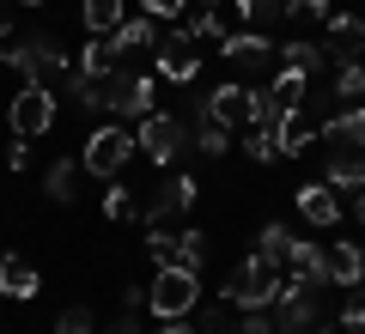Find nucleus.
I'll return each instance as SVG.
<instances>
[{"instance_id": "nucleus-34", "label": "nucleus", "mask_w": 365, "mask_h": 334, "mask_svg": "<svg viewBox=\"0 0 365 334\" xmlns=\"http://www.w3.org/2000/svg\"><path fill=\"white\" fill-rule=\"evenodd\" d=\"M341 328H365V292L353 286V298L341 304Z\"/></svg>"}, {"instance_id": "nucleus-19", "label": "nucleus", "mask_w": 365, "mask_h": 334, "mask_svg": "<svg viewBox=\"0 0 365 334\" xmlns=\"http://www.w3.org/2000/svg\"><path fill=\"white\" fill-rule=\"evenodd\" d=\"M189 134H195V152H201V158H225V152H232V128H220V122L207 116V103H195Z\"/></svg>"}, {"instance_id": "nucleus-31", "label": "nucleus", "mask_w": 365, "mask_h": 334, "mask_svg": "<svg viewBox=\"0 0 365 334\" xmlns=\"http://www.w3.org/2000/svg\"><path fill=\"white\" fill-rule=\"evenodd\" d=\"M244 152L256 158V165H274V158H280V140H274V128H250V140H244Z\"/></svg>"}, {"instance_id": "nucleus-37", "label": "nucleus", "mask_w": 365, "mask_h": 334, "mask_svg": "<svg viewBox=\"0 0 365 334\" xmlns=\"http://www.w3.org/2000/svg\"><path fill=\"white\" fill-rule=\"evenodd\" d=\"M225 316H232V304H225V310H207V316H201V334H225Z\"/></svg>"}, {"instance_id": "nucleus-21", "label": "nucleus", "mask_w": 365, "mask_h": 334, "mask_svg": "<svg viewBox=\"0 0 365 334\" xmlns=\"http://www.w3.org/2000/svg\"><path fill=\"white\" fill-rule=\"evenodd\" d=\"M287 268H292V280H304L311 292H323V286H329V261H323V249H317V244H299V237H292Z\"/></svg>"}, {"instance_id": "nucleus-16", "label": "nucleus", "mask_w": 365, "mask_h": 334, "mask_svg": "<svg viewBox=\"0 0 365 334\" xmlns=\"http://www.w3.org/2000/svg\"><path fill=\"white\" fill-rule=\"evenodd\" d=\"M317 134H323L329 146H353V152H365V103H353V110H341V116L317 122Z\"/></svg>"}, {"instance_id": "nucleus-25", "label": "nucleus", "mask_w": 365, "mask_h": 334, "mask_svg": "<svg viewBox=\"0 0 365 334\" xmlns=\"http://www.w3.org/2000/svg\"><path fill=\"white\" fill-rule=\"evenodd\" d=\"M73 182H79V158H55L49 177H43V194L49 201H73Z\"/></svg>"}, {"instance_id": "nucleus-24", "label": "nucleus", "mask_w": 365, "mask_h": 334, "mask_svg": "<svg viewBox=\"0 0 365 334\" xmlns=\"http://www.w3.org/2000/svg\"><path fill=\"white\" fill-rule=\"evenodd\" d=\"M256 256L274 261V268H287V256H292V231H287V225H262V231H256Z\"/></svg>"}, {"instance_id": "nucleus-42", "label": "nucleus", "mask_w": 365, "mask_h": 334, "mask_svg": "<svg viewBox=\"0 0 365 334\" xmlns=\"http://www.w3.org/2000/svg\"><path fill=\"white\" fill-rule=\"evenodd\" d=\"M201 6H220V0H201Z\"/></svg>"}, {"instance_id": "nucleus-30", "label": "nucleus", "mask_w": 365, "mask_h": 334, "mask_svg": "<svg viewBox=\"0 0 365 334\" xmlns=\"http://www.w3.org/2000/svg\"><path fill=\"white\" fill-rule=\"evenodd\" d=\"M237 13L250 19V31H262V25H274V19L287 13V0H232Z\"/></svg>"}, {"instance_id": "nucleus-26", "label": "nucleus", "mask_w": 365, "mask_h": 334, "mask_svg": "<svg viewBox=\"0 0 365 334\" xmlns=\"http://www.w3.org/2000/svg\"><path fill=\"white\" fill-rule=\"evenodd\" d=\"M182 31H189V43H220L225 37V19L213 13V6H195V13L182 19Z\"/></svg>"}, {"instance_id": "nucleus-3", "label": "nucleus", "mask_w": 365, "mask_h": 334, "mask_svg": "<svg viewBox=\"0 0 365 334\" xmlns=\"http://www.w3.org/2000/svg\"><path fill=\"white\" fill-rule=\"evenodd\" d=\"M195 298H201V273H189V268H158L153 292H146V310L170 322V316H189Z\"/></svg>"}, {"instance_id": "nucleus-38", "label": "nucleus", "mask_w": 365, "mask_h": 334, "mask_svg": "<svg viewBox=\"0 0 365 334\" xmlns=\"http://www.w3.org/2000/svg\"><path fill=\"white\" fill-rule=\"evenodd\" d=\"M104 334H140V316H134V304H128V316H116Z\"/></svg>"}, {"instance_id": "nucleus-2", "label": "nucleus", "mask_w": 365, "mask_h": 334, "mask_svg": "<svg viewBox=\"0 0 365 334\" xmlns=\"http://www.w3.org/2000/svg\"><path fill=\"white\" fill-rule=\"evenodd\" d=\"M274 298H280V268L274 261L250 256L225 273V304L232 310H274Z\"/></svg>"}, {"instance_id": "nucleus-6", "label": "nucleus", "mask_w": 365, "mask_h": 334, "mask_svg": "<svg viewBox=\"0 0 365 334\" xmlns=\"http://www.w3.org/2000/svg\"><path fill=\"white\" fill-rule=\"evenodd\" d=\"M128 158H134V134L128 128H98L86 140V152H79V170H86V177H116Z\"/></svg>"}, {"instance_id": "nucleus-9", "label": "nucleus", "mask_w": 365, "mask_h": 334, "mask_svg": "<svg viewBox=\"0 0 365 334\" xmlns=\"http://www.w3.org/2000/svg\"><path fill=\"white\" fill-rule=\"evenodd\" d=\"M195 207V177H165L153 189V201H140V225H165V219Z\"/></svg>"}, {"instance_id": "nucleus-13", "label": "nucleus", "mask_w": 365, "mask_h": 334, "mask_svg": "<svg viewBox=\"0 0 365 334\" xmlns=\"http://www.w3.org/2000/svg\"><path fill=\"white\" fill-rule=\"evenodd\" d=\"M37 292H43L37 261H25V256H0V298L25 304V298H37Z\"/></svg>"}, {"instance_id": "nucleus-5", "label": "nucleus", "mask_w": 365, "mask_h": 334, "mask_svg": "<svg viewBox=\"0 0 365 334\" xmlns=\"http://www.w3.org/2000/svg\"><path fill=\"white\" fill-rule=\"evenodd\" d=\"M134 146H140L153 165H170L182 146H195V134H189V122H182V116H140V128H134Z\"/></svg>"}, {"instance_id": "nucleus-43", "label": "nucleus", "mask_w": 365, "mask_h": 334, "mask_svg": "<svg viewBox=\"0 0 365 334\" xmlns=\"http://www.w3.org/2000/svg\"><path fill=\"white\" fill-rule=\"evenodd\" d=\"M25 6H43V0H25Z\"/></svg>"}, {"instance_id": "nucleus-22", "label": "nucleus", "mask_w": 365, "mask_h": 334, "mask_svg": "<svg viewBox=\"0 0 365 334\" xmlns=\"http://www.w3.org/2000/svg\"><path fill=\"white\" fill-rule=\"evenodd\" d=\"M280 67H292V73H323L329 67V55H323V43H304V37H292V43H280Z\"/></svg>"}, {"instance_id": "nucleus-11", "label": "nucleus", "mask_w": 365, "mask_h": 334, "mask_svg": "<svg viewBox=\"0 0 365 334\" xmlns=\"http://www.w3.org/2000/svg\"><path fill=\"white\" fill-rule=\"evenodd\" d=\"M329 67H347V61H365V19L359 13H341L329 19V43H323Z\"/></svg>"}, {"instance_id": "nucleus-8", "label": "nucleus", "mask_w": 365, "mask_h": 334, "mask_svg": "<svg viewBox=\"0 0 365 334\" xmlns=\"http://www.w3.org/2000/svg\"><path fill=\"white\" fill-rule=\"evenodd\" d=\"M201 103H207V116L220 122V128H250V122H256V91H250V85H232V79L213 85Z\"/></svg>"}, {"instance_id": "nucleus-29", "label": "nucleus", "mask_w": 365, "mask_h": 334, "mask_svg": "<svg viewBox=\"0 0 365 334\" xmlns=\"http://www.w3.org/2000/svg\"><path fill=\"white\" fill-rule=\"evenodd\" d=\"M104 219H116V225H134V219H140V201H134V189H110L104 194Z\"/></svg>"}, {"instance_id": "nucleus-14", "label": "nucleus", "mask_w": 365, "mask_h": 334, "mask_svg": "<svg viewBox=\"0 0 365 334\" xmlns=\"http://www.w3.org/2000/svg\"><path fill=\"white\" fill-rule=\"evenodd\" d=\"M110 55H116V61H128V55H140V49H158V25H153V19H122V25L116 31H110Z\"/></svg>"}, {"instance_id": "nucleus-15", "label": "nucleus", "mask_w": 365, "mask_h": 334, "mask_svg": "<svg viewBox=\"0 0 365 334\" xmlns=\"http://www.w3.org/2000/svg\"><path fill=\"white\" fill-rule=\"evenodd\" d=\"M299 213L311 219L317 231H335V225H341V201L329 194V182H323V177H317V182H304V189H299Z\"/></svg>"}, {"instance_id": "nucleus-10", "label": "nucleus", "mask_w": 365, "mask_h": 334, "mask_svg": "<svg viewBox=\"0 0 365 334\" xmlns=\"http://www.w3.org/2000/svg\"><path fill=\"white\" fill-rule=\"evenodd\" d=\"M158 73L177 79V85H189V79L201 73V55H195V43H189V31H182V25L158 37Z\"/></svg>"}, {"instance_id": "nucleus-1", "label": "nucleus", "mask_w": 365, "mask_h": 334, "mask_svg": "<svg viewBox=\"0 0 365 334\" xmlns=\"http://www.w3.org/2000/svg\"><path fill=\"white\" fill-rule=\"evenodd\" d=\"M6 67H19L25 85H49V91H61L73 79V67H67V55H61L55 37H25L19 49H6Z\"/></svg>"}, {"instance_id": "nucleus-40", "label": "nucleus", "mask_w": 365, "mask_h": 334, "mask_svg": "<svg viewBox=\"0 0 365 334\" xmlns=\"http://www.w3.org/2000/svg\"><path fill=\"white\" fill-rule=\"evenodd\" d=\"M6 31H13V6H6V0H0V37H6Z\"/></svg>"}, {"instance_id": "nucleus-28", "label": "nucleus", "mask_w": 365, "mask_h": 334, "mask_svg": "<svg viewBox=\"0 0 365 334\" xmlns=\"http://www.w3.org/2000/svg\"><path fill=\"white\" fill-rule=\"evenodd\" d=\"M304 85H311V79H304V73H292V67H280V73H274V98H280V110H299V103H304Z\"/></svg>"}, {"instance_id": "nucleus-35", "label": "nucleus", "mask_w": 365, "mask_h": 334, "mask_svg": "<svg viewBox=\"0 0 365 334\" xmlns=\"http://www.w3.org/2000/svg\"><path fill=\"white\" fill-rule=\"evenodd\" d=\"M244 334H274V316L268 310H244Z\"/></svg>"}, {"instance_id": "nucleus-7", "label": "nucleus", "mask_w": 365, "mask_h": 334, "mask_svg": "<svg viewBox=\"0 0 365 334\" xmlns=\"http://www.w3.org/2000/svg\"><path fill=\"white\" fill-rule=\"evenodd\" d=\"M6 122H13L19 140H37V134L55 128V91L49 85H19L13 110H6Z\"/></svg>"}, {"instance_id": "nucleus-12", "label": "nucleus", "mask_w": 365, "mask_h": 334, "mask_svg": "<svg viewBox=\"0 0 365 334\" xmlns=\"http://www.w3.org/2000/svg\"><path fill=\"white\" fill-rule=\"evenodd\" d=\"M323 261H329V286H365V249L347 244V237H329L323 244Z\"/></svg>"}, {"instance_id": "nucleus-33", "label": "nucleus", "mask_w": 365, "mask_h": 334, "mask_svg": "<svg viewBox=\"0 0 365 334\" xmlns=\"http://www.w3.org/2000/svg\"><path fill=\"white\" fill-rule=\"evenodd\" d=\"M287 19H299V25H329V0H287Z\"/></svg>"}, {"instance_id": "nucleus-36", "label": "nucleus", "mask_w": 365, "mask_h": 334, "mask_svg": "<svg viewBox=\"0 0 365 334\" xmlns=\"http://www.w3.org/2000/svg\"><path fill=\"white\" fill-rule=\"evenodd\" d=\"M146 6V19H170V13H182V0H140Z\"/></svg>"}, {"instance_id": "nucleus-39", "label": "nucleus", "mask_w": 365, "mask_h": 334, "mask_svg": "<svg viewBox=\"0 0 365 334\" xmlns=\"http://www.w3.org/2000/svg\"><path fill=\"white\" fill-rule=\"evenodd\" d=\"M158 334H201V328H189V322H182V316H170V322H165V328H158Z\"/></svg>"}, {"instance_id": "nucleus-23", "label": "nucleus", "mask_w": 365, "mask_h": 334, "mask_svg": "<svg viewBox=\"0 0 365 334\" xmlns=\"http://www.w3.org/2000/svg\"><path fill=\"white\" fill-rule=\"evenodd\" d=\"M79 19H86L91 37H110V31L128 19V6H122V0H79Z\"/></svg>"}, {"instance_id": "nucleus-41", "label": "nucleus", "mask_w": 365, "mask_h": 334, "mask_svg": "<svg viewBox=\"0 0 365 334\" xmlns=\"http://www.w3.org/2000/svg\"><path fill=\"white\" fill-rule=\"evenodd\" d=\"M359 219H365V189H359Z\"/></svg>"}, {"instance_id": "nucleus-20", "label": "nucleus", "mask_w": 365, "mask_h": 334, "mask_svg": "<svg viewBox=\"0 0 365 334\" xmlns=\"http://www.w3.org/2000/svg\"><path fill=\"white\" fill-rule=\"evenodd\" d=\"M274 140H280V158H299L304 146L317 140V116H304V103H299V110H287L280 128H274Z\"/></svg>"}, {"instance_id": "nucleus-32", "label": "nucleus", "mask_w": 365, "mask_h": 334, "mask_svg": "<svg viewBox=\"0 0 365 334\" xmlns=\"http://www.w3.org/2000/svg\"><path fill=\"white\" fill-rule=\"evenodd\" d=\"M55 334H98V322H91L86 304H67L61 316H55Z\"/></svg>"}, {"instance_id": "nucleus-44", "label": "nucleus", "mask_w": 365, "mask_h": 334, "mask_svg": "<svg viewBox=\"0 0 365 334\" xmlns=\"http://www.w3.org/2000/svg\"><path fill=\"white\" fill-rule=\"evenodd\" d=\"M0 67H6V55H0Z\"/></svg>"}, {"instance_id": "nucleus-17", "label": "nucleus", "mask_w": 365, "mask_h": 334, "mask_svg": "<svg viewBox=\"0 0 365 334\" xmlns=\"http://www.w3.org/2000/svg\"><path fill=\"white\" fill-rule=\"evenodd\" d=\"M220 55L225 61H237V67H268V37H262V31H225L220 37Z\"/></svg>"}, {"instance_id": "nucleus-4", "label": "nucleus", "mask_w": 365, "mask_h": 334, "mask_svg": "<svg viewBox=\"0 0 365 334\" xmlns=\"http://www.w3.org/2000/svg\"><path fill=\"white\" fill-rule=\"evenodd\" d=\"M146 249H153L158 268H189L201 273V261H207V231H165V225H146Z\"/></svg>"}, {"instance_id": "nucleus-18", "label": "nucleus", "mask_w": 365, "mask_h": 334, "mask_svg": "<svg viewBox=\"0 0 365 334\" xmlns=\"http://www.w3.org/2000/svg\"><path fill=\"white\" fill-rule=\"evenodd\" d=\"M323 182H329V189H365V152H353V146H329Z\"/></svg>"}, {"instance_id": "nucleus-27", "label": "nucleus", "mask_w": 365, "mask_h": 334, "mask_svg": "<svg viewBox=\"0 0 365 334\" xmlns=\"http://www.w3.org/2000/svg\"><path fill=\"white\" fill-rule=\"evenodd\" d=\"M329 91H335V98H347V103H359V98H365V61H347V67H335Z\"/></svg>"}]
</instances>
